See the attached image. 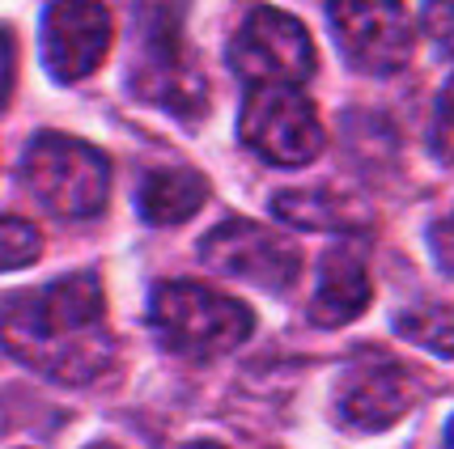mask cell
<instances>
[{
    "label": "cell",
    "instance_id": "cell-11",
    "mask_svg": "<svg viewBox=\"0 0 454 449\" xmlns=\"http://www.w3.org/2000/svg\"><path fill=\"white\" fill-rule=\"evenodd\" d=\"M370 306V275L365 259L353 242H340L318 263V289L310 301V318L318 327H344Z\"/></svg>",
    "mask_w": 454,
    "mask_h": 449
},
{
    "label": "cell",
    "instance_id": "cell-10",
    "mask_svg": "<svg viewBox=\"0 0 454 449\" xmlns=\"http://www.w3.org/2000/svg\"><path fill=\"white\" fill-rule=\"evenodd\" d=\"M111 47V13L98 0H56L43 13V59L56 81L90 77Z\"/></svg>",
    "mask_w": 454,
    "mask_h": 449
},
{
    "label": "cell",
    "instance_id": "cell-2",
    "mask_svg": "<svg viewBox=\"0 0 454 449\" xmlns=\"http://www.w3.org/2000/svg\"><path fill=\"white\" fill-rule=\"evenodd\" d=\"M149 322L158 339L178 356L208 360L221 352H234L255 331V314L242 301L217 293L196 280H166L149 297Z\"/></svg>",
    "mask_w": 454,
    "mask_h": 449
},
{
    "label": "cell",
    "instance_id": "cell-22",
    "mask_svg": "<svg viewBox=\"0 0 454 449\" xmlns=\"http://www.w3.org/2000/svg\"><path fill=\"white\" fill-rule=\"evenodd\" d=\"M98 449H115V445H98Z\"/></svg>",
    "mask_w": 454,
    "mask_h": 449
},
{
    "label": "cell",
    "instance_id": "cell-17",
    "mask_svg": "<svg viewBox=\"0 0 454 449\" xmlns=\"http://www.w3.org/2000/svg\"><path fill=\"white\" fill-rule=\"evenodd\" d=\"M434 153L442 161H454V81L442 89L434 111Z\"/></svg>",
    "mask_w": 454,
    "mask_h": 449
},
{
    "label": "cell",
    "instance_id": "cell-1",
    "mask_svg": "<svg viewBox=\"0 0 454 449\" xmlns=\"http://www.w3.org/2000/svg\"><path fill=\"white\" fill-rule=\"evenodd\" d=\"M4 335L13 356L59 382H94L115 360L102 331V289L90 272L13 293L4 301Z\"/></svg>",
    "mask_w": 454,
    "mask_h": 449
},
{
    "label": "cell",
    "instance_id": "cell-7",
    "mask_svg": "<svg viewBox=\"0 0 454 449\" xmlns=\"http://www.w3.org/2000/svg\"><path fill=\"white\" fill-rule=\"evenodd\" d=\"M327 18L344 59L361 73H399L412 56L403 0H327Z\"/></svg>",
    "mask_w": 454,
    "mask_h": 449
},
{
    "label": "cell",
    "instance_id": "cell-4",
    "mask_svg": "<svg viewBox=\"0 0 454 449\" xmlns=\"http://www.w3.org/2000/svg\"><path fill=\"white\" fill-rule=\"evenodd\" d=\"M178 9L183 0H145V47L132 68V89L145 102L178 119H204L208 85L178 39Z\"/></svg>",
    "mask_w": 454,
    "mask_h": 449
},
{
    "label": "cell",
    "instance_id": "cell-19",
    "mask_svg": "<svg viewBox=\"0 0 454 449\" xmlns=\"http://www.w3.org/2000/svg\"><path fill=\"white\" fill-rule=\"evenodd\" d=\"M13 94V30H4V98Z\"/></svg>",
    "mask_w": 454,
    "mask_h": 449
},
{
    "label": "cell",
    "instance_id": "cell-9",
    "mask_svg": "<svg viewBox=\"0 0 454 449\" xmlns=\"http://www.w3.org/2000/svg\"><path fill=\"white\" fill-rule=\"evenodd\" d=\"M416 382L395 360H361L340 377L336 386V420L353 432H387L412 411Z\"/></svg>",
    "mask_w": 454,
    "mask_h": 449
},
{
    "label": "cell",
    "instance_id": "cell-12",
    "mask_svg": "<svg viewBox=\"0 0 454 449\" xmlns=\"http://www.w3.org/2000/svg\"><path fill=\"white\" fill-rule=\"evenodd\" d=\"M208 199V182L196 170H178V166H161L140 178L137 208L149 225H183L204 208Z\"/></svg>",
    "mask_w": 454,
    "mask_h": 449
},
{
    "label": "cell",
    "instance_id": "cell-20",
    "mask_svg": "<svg viewBox=\"0 0 454 449\" xmlns=\"http://www.w3.org/2000/svg\"><path fill=\"white\" fill-rule=\"evenodd\" d=\"M446 445L454 449V420H450V429H446Z\"/></svg>",
    "mask_w": 454,
    "mask_h": 449
},
{
    "label": "cell",
    "instance_id": "cell-16",
    "mask_svg": "<svg viewBox=\"0 0 454 449\" xmlns=\"http://www.w3.org/2000/svg\"><path fill=\"white\" fill-rule=\"evenodd\" d=\"M425 35L442 56L454 59V0H425Z\"/></svg>",
    "mask_w": 454,
    "mask_h": 449
},
{
    "label": "cell",
    "instance_id": "cell-14",
    "mask_svg": "<svg viewBox=\"0 0 454 449\" xmlns=\"http://www.w3.org/2000/svg\"><path fill=\"white\" fill-rule=\"evenodd\" d=\"M395 331L408 344L434 352L442 360L454 356V310L450 306H408V310L395 314Z\"/></svg>",
    "mask_w": 454,
    "mask_h": 449
},
{
    "label": "cell",
    "instance_id": "cell-13",
    "mask_svg": "<svg viewBox=\"0 0 454 449\" xmlns=\"http://www.w3.org/2000/svg\"><path fill=\"white\" fill-rule=\"evenodd\" d=\"M280 221L297 229H327V234H353L365 225V208L336 191H285L272 199Z\"/></svg>",
    "mask_w": 454,
    "mask_h": 449
},
{
    "label": "cell",
    "instance_id": "cell-6",
    "mask_svg": "<svg viewBox=\"0 0 454 449\" xmlns=\"http://www.w3.org/2000/svg\"><path fill=\"white\" fill-rule=\"evenodd\" d=\"M230 64L251 85H301L315 73V43L280 9H251L230 43Z\"/></svg>",
    "mask_w": 454,
    "mask_h": 449
},
{
    "label": "cell",
    "instance_id": "cell-3",
    "mask_svg": "<svg viewBox=\"0 0 454 449\" xmlns=\"http://www.w3.org/2000/svg\"><path fill=\"white\" fill-rule=\"evenodd\" d=\"M21 178L43 208L68 216V221L102 213L106 191H111L106 157L94 144L59 136V132H43L30 140V149L21 157Z\"/></svg>",
    "mask_w": 454,
    "mask_h": 449
},
{
    "label": "cell",
    "instance_id": "cell-21",
    "mask_svg": "<svg viewBox=\"0 0 454 449\" xmlns=\"http://www.w3.org/2000/svg\"><path fill=\"white\" fill-rule=\"evenodd\" d=\"M196 449H217V445H196Z\"/></svg>",
    "mask_w": 454,
    "mask_h": 449
},
{
    "label": "cell",
    "instance_id": "cell-8",
    "mask_svg": "<svg viewBox=\"0 0 454 449\" xmlns=\"http://www.w3.org/2000/svg\"><path fill=\"white\" fill-rule=\"evenodd\" d=\"M200 259L221 275H234V280H247L255 289H268V293H285L297 280V267H301V254L289 237L263 229L255 221H225L213 234L200 242Z\"/></svg>",
    "mask_w": 454,
    "mask_h": 449
},
{
    "label": "cell",
    "instance_id": "cell-5",
    "mask_svg": "<svg viewBox=\"0 0 454 449\" xmlns=\"http://www.w3.org/2000/svg\"><path fill=\"white\" fill-rule=\"evenodd\" d=\"M238 136L268 166H306L323 153V123L294 85H255L238 119Z\"/></svg>",
    "mask_w": 454,
    "mask_h": 449
},
{
    "label": "cell",
    "instance_id": "cell-18",
    "mask_svg": "<svg viewBox=\"0 0 454 449\" xmlns=\"http://www.w3.org/2000/svg\"><path fill=\"white\" fill-rule=\"evenodd\" d=\"M429 246H434L437 267L454 275V213H450V216H442L434 229H429Z\"/></svg>",
    "mask_w": 454,
    "mask_h": 449
},
{
    "label": "cell",
    "instance_id": "cell-15",
    "mask_svg": "<svg viewBox=\"0 0 454 449\" xmlns=\"http://www.w3.org/2000/svg\"><path fill=\"white\" fill-rule=\"evenodd\" d=\"M39 229L30 221H18V216H4V267L18 272V267H30L39 259Z\"/></svg>",
    "mask_w": 454,
    "mask_h": 449
}]
</instances>
